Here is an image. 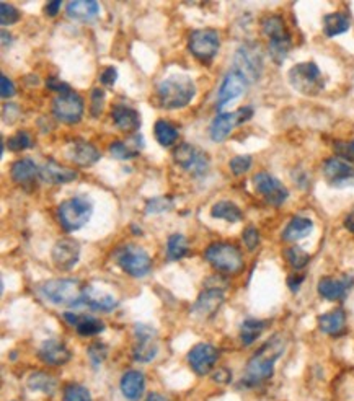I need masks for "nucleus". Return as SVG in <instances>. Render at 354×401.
<instances>
[{"label": "nucleus", "mask_w": 354, "mask_h": 401, "mask_svg": "<svg viewBox=\"0 0 354 401\" xmlns=\"http://www.w3.org/2000/svg\"><path fill=\"white\" fill-rule=\"evenodd\" d=\"M286 349V341L281 335L273 336L268 339L255 354L250 357V361L245 367V385L255 386L260 385L263 382L270 380L274 373L276 361L283 355Z\"/></svg>", "instance_id": "nucleus-1"}, {"label": "nucleus", "mask_w": 354, "mask_h": 401, "mask_svg": "<svg viewBox=\"0 0 354 401\" xmlns=\"http://www.w3.org/2000/svg\"><path fill=\"white\" fill-rule=\"evenodd\" d=\"M196 97V85L185 74L170 75L157 85V102L165 109H181L188 106Z\"/></svg>", "instance_id": "nucleus-2"}, {"label": "nucleus", "mask_w": 354, "mask_h": 401, "mask_svg": "<svg viewBox=\"0 0 354 401\" xmlns=\"http://www.w3.org/2000/svg\"><path fill=\"white\" fill-rule=\"evenodd\" d=\"M84 287L85 286H82L79 281L62 277V279H51L43 282L39 286V294L48 302L59 305V307L74 308L79 307V305H84V302H82Z\"/></svg>", "instance_id": "nucleus-3"}, {"label": "nucleus", "mask_w": 354, "mask_h": 401, "mask_svg": "<svg viewBox=\"0 0 354 401\" xmlns=\"http://www.w3.org/2000/svg\"><path fill=\"white\" fill-rule=\"evenodd\" d=\"M204 258L222 274H239L245 268L243 254L240 248L232 243H225V241H216V243L209 245L204 252Z\"/></svg>", "instance_id": "nucleus-4"}, {"label": "nucleus", "mask_w": 354, "mask_h": 401, "mask_svg": "<svg viewBox=\"0 0 354 401\" xmlns=\"http://www.w3.org/2000/svg\"><path fill=\"white\" fill-rule=\"evenodd\" d=\"M93 214V203L87 196H74L62 200L57 207V221L66 232L80 230Z\"/></svg>", "instance_id": "nucleus-5"}, {"label": "nucleus", "mask_w": 354, "mask_h": 401, "mask_svg": "<svg viewBox=\"0 0 354 401\" xmlns=\"http://www.w3.org/2000/svg\"><path fill=\"white\" fill-rule=\"evenodd\" d=\"M288 80L296 92L306 95V97H315L325 88L324 75L314 61L301 62L290 67Z\"/></svg>", "instance_id": "nucleus-6"}, {"label": "nucleus", "mask_w": 354, "mask_h": 401, "mask_svg": "<svg viewBox=\"0 0 354 401\" xmlns=\"http://www.w3.org/2000/svg\"><path fill=\"white\" fill-rule=\"evenodd\" d=\"M263 69H265V62H263V51L260 44L253 43V41L243 43L235 53L232 71L239 72L248 84H255L261 79Z\"/></svg>", "instance_id": "nucleus-7"}, {"label": "nucleus", "mask_w": 354, "mask_h": 401, "mask_svg": "<svg viewBox=\"0 0 354 401\" xmlns=\"http://www.w3.org/2000/svg\"><path fill=\"white\" fill-rule=\"evenodd\" d=\"M116 263L126 274L133 277H145L152 270V259L144 248L138 245H124L116 254Z\"/></svg>", "instance_id": "nucleus-8"}, {"label": "nucleus", "mask_w": 354, "mask_h": 401, "mask_svg": "<svg viewBox=\"0 0 354 401\" xmlns=\"http://www.w3.org/2000/svg\"><path fill=\"white\" fill-rule=\"evenodd\" d=\"M171 155L176 165L194 178L204 176L209 171V157L192 144H180Z\"/></svg>", "instance_id": "nucleus-9"}, {"label": "nucleus", "mask_w": 354, "mask_h": 401, "mask_svg": "<svg viewBox=\"0 0 354 401\" xmlns=\"http://www.w3.org/2000/svg\"><path fill=\"white\" fill-rule=\"evenodd\" d=\"M188 49L198 61L211 62L221 49V36L212 28L194 30L189 33Z\"/></svg>", "instance_id": "nucleus-10"}, {"label": "nucleus", "mask_w": 354, "mask_h": 401, "mask_svg": "<svg viewBox=\"0 0 354 401\" xmlns=\"http://www.w3.org/2000/svg\"><path fill=\"white\" fill-rule=\"evenodd\" d=\"M253 188L270 206L279 207L289 198V189L281 183L278 178L268 171H260L253 176Z\"/></svg>", "instance_id": "nucleus-11"}, {"label": "nucleus", "mask_w": 354, "mask_h": 401, "mask_svg": "<svg viewBox=\"0 0 354 401\" xmlns=\"http://www.w3.org/2000/svg\"><path fill=\"white\" fill-rule=\"evenodd\" d=\"M84 100L74 90L69 93L59 95L53 102V115L64 124H77L84 116Z\"/></svg>", "instance_id": "nucleus-12"}, {"label": "nucleus", "mask_w": 354, "mask_h": 401, "mask_svg": "<svg viewBox=\"0 0 354 401\" xmlns=\"http://www.w3.org/2000/svg\"><path fill=\"white\" fill-rule=\"evenodd\" d=\"M136 343L133 346L134 361L147 364L156 357L158 353L157 344V331L145 323H138L134 326Z\"/></svg>", "instance_id": "nucleus-13"}, {"label": "nucleus", "mask_w": 354, "mask_h": 401, "mask_svg": "<svg viewBox=\"0 0 354 401\" xmlns=\"http://www.w3.org/2000/svg\"><path fill=\"white\" fill-rule=\"evenodd\" d=\"M322 171H324L326 183L333 188H353L354 186V167L342 158H326L322 165Z\"/></svg>", "instance_id": "nucleus-14"}, {"label": "nucleus", "mask_w": 354, "mask_h": 401, "mask_svg": "<svg viewBox=\"0 0 354 401\" xmlns=\"http://www.w3.org/2000/svg\"><path fill=\"white\" fill-rule=\"evenodd\" d=\"M219 351L209 343H199L193 346L188 353V364L196 375H207L214 369Z\"/></svg>", "instance_id": "nucleus-15"}, {"label": "nucleus", "mask_w": 354, "mask_h": 401, "mask_svg": "<svg viewBox=\"0 0 354 401\" xmlns=\"http://www.w3.org/2000/svg\"><path fill=\"white\" fill-rule=\"evenodd\" d=\"M51 258L59 271H71L79 263L80 245L74 239H61L53 247Z\"/></svg>", "instance_id": "nucleus-16"}, {"label": "nucleus", "mask_w": 354, "mask_h": 401, "mask_svg": "<svg viewBox=\"0 0 354 401\" xmlns=\"http://www.w3.org/2000/svg\"><path fill=\"white\" fill-rule=\"evenodd\" d=\"M354 286V277L344 274L342 277H322L317 284V290L322 299L330 302H342L346 299L349 289Z\"/></svg>", "instance_id": "nucleus-17"}, {"label": "nucleus", "mask_w": 354, "mask_h": 401, "mask_svg": "<svg viewBox=\"0 0 354 401\" xmlns=\"http://www.w3.org/2000/svg\"><path fill=\"white\" fill-rule=\"evenodd\" d=\"M247 85L248 82L239 72L230 71L224 77V80H222L219 86V92H217V109H222L230 102H234L235 98L242 97L245 90H247Z\"/></svg>", "instance_id": "nucleus-18"}, {"label": "nucleus", "mask_w": 354, "mask_h": 401, "mask_svg": "<svg viewBox=\"0 0 354 401\" xmlns=\"http://www.w3.org/2000/svg\"><path fill=\"white\" fill-rule=\"evenodd\" d=\"M66 153H67V158H69L72 163H75L77 167H82V168L93 167L95 163L102 158L100 150L95 147L93 144H90L84 139L72 140L69 147H67Z\"/></svg>", "instance_id": "nucleus-19"}, {"label": "nucleus", "mask_w": 354, "mask_h": 401, "mask_svg": "<svg viewBox=\"0 0 354 401\" xmlns=\"http://www.w3.org/2000/svg\"><path fill=\"white\" fill-rule=\"evenodd\" d=\"M224 300V290L219 289V287H211V289H206L204 292L199 294L196 304L193 305V313L199 318L214 317L219 312Z\"/></svg>", "instance_id": "nucleus-20"}, {"label": "nucleus", "mask_w": 354, "mask_h": 401, "mask_svg": "<svg viewBox=\"0 0 354 401\" xmlns=\"http://www.w3.org/2000/svg\"><path fill=\"white\" fill-rule=\"evenodd\" d=\"M38 357L44 364H48V366L59 367L69 362L72 354L64 343H61L57 339H48L39 346Z\"/></svg>", "instance_id": "nucleus-21"}, {"label": "nucleus", "mask_w": 354, "mask_h": 401, "mask_svg": "<svg viewBox=\"0 0 354 401\" xmlns=\"http://www.w3.org/2000/svg\"><path fill=\"white\" fill-rule=\"evenodd\" d=\"M240 124L239 111L234 113H219L209 126V138L212 142H224L229 138L230 132Z\"/></svg>", "instance_id": "nucleus-22"}, {"label": "nucleus", "mask_w": 354, "mask_h": 401, "mask_svg": "<svg viewBox=\"0 0 354 401\" xmlns=\"http://www.w3.org/2000/svg\"><path fill=\"white\" fill-rule=\"evenodd\" d=\"M82 302L92 308L93 312H113L116 308L118 300L111 294L102 292V290L95 289L93 286L84 287V295H82Z\"/></svg>", "instance_id": "nucleus-23"}, {"label": "nucleus", "mask_w": 354, "mask_h": 401, "mask_svg": "<svg viewBox=\"0 0 354 401\" xmlns=\"http://www.w3.org/2000/svg\"><path fill=\"white\" fill-rule=\"evenodd\" d=\"M39 176L48 185H67L77 180V171L49 160L46 165L39 168Z\"/></svg>", "instance_id": "nucleus-24"}, {"label": "nucleus", "mask_w": 354, "mask_h": 401, "mask_svg": "<svg viewBox=\"0 0 354 401\" xmlns=\"http://www.w3.org/2000/svg\"><path fill=\"white\" fill-rule=\"evenodd\" d=\"M66 15L74 21L87 24L100 15V6L95 0H74V2L67 3Z\"/></svg>", "instance_id": "nucleus-25"}, {"label": "nucleus", "mask_w": 354, "mask_h": 401, "mask_svg": "<svg viewBox=\"0 0 354 401\" xmlns=\"http://www.w3.org/2000/svg\"><path fill=\"white\" fill-rule=\"evenodd\" d=\"M121 393L126 400L139 401L145 391V377L139 371H128L121 377Z\"/></svg>", "instance_id": "nucleus-26"}, {"label": "nucleus", "mask_w": 354, "mask_h": 401, "mask_svg": "<svg viewBox=\"0 0 354 401\" xmlns=\"http://www.w3.org/2000/svg\"><path fill=\"white\" fill-rule=\"evenodd\" d=\"M111 120L118 129L124 132H136L140 127V116L134 108L126 104H115L111 109Z\"/></svg>", "instance_id": "nucleus-27"}, {"label": "nucleus", "mask_w": 354, "mask_h": 401, "mask_svg": "<svg viewBox=\"0 0 354 401\" xmlns=\"http://www.w3.org/2000/svg\"><path fill=\"white\" fill-rule=\"evenodd\" d=\"M67 320V323L72 326H75L77 333L84 338H90V336H97L105 330V323L95 317H88V315H75V313H64L62 315Z\"/></svg>", "instance_id": "nucleus-28"}, {"label": "nucleus", "mask_w": 354, "mask_h": 401, "mask_svg": "<svg viewBox=\"0 0 354 401\" xmlns=\"http://www.w3.org/2000/svg\"><path fill=\"white\" fill-rule=\"evenodd\" d=\"M314 230V222L312 218L296 216L288 222V225L283 230V240L289 241V243H296V241L306 239Z\"/></svg>", "instance_id": "nucleus-29"}, {"label": "nucleus", "mask_w": 354, "mask_h": 401, "mask_svg": "<svg viewBox=\"0 0 354 401\" xmlns=\"http://www.w3.org/2000/svg\"><path fill=\"white\" fill-rule=\"evenodd\" d=\"M317 323H319L322 333L330 336H338L342 335L344 328H346V313H344L343 308H335L328 313L320 315Z\"/></svg>", "instance_id": "nucleus-30"}, {"label": "nucleus", "mask_w": 354, "mask_h": 401, "mask_svg": "<svg viewBox=\"0 0 354 401\" xmlns=\"http://www.w3.org/2000/svg\"><path fill=\"white\" fill-rule=\"evenodd\" d=\"M261 31L270 41H279V39H288L290 38V33L286 26L284 18L278 15V13H271L266 15L261 20Z\"/></svg>", "instance_id": "nucleus-31"}, {"label": "nucleus", "mask_w": 354, "mask_h": 401, "mask_svg": "<svg viewBox=\"0 0 354 401\" xmlns=\"http://www.w3.org/2000/svg\"><path fill=\"white\" fill-rule=\"evenodd\" d=\"M38 175H39L38 167H36V163L31 160V158H21V160L12 163L10 176L15 183L20 185L31 183Z\"/></svg>", "instance_id": "nucleus-32"}, {"label": "nucleus", "mask_w": 354, "mask_h": 401, "mask_svg": "<svg viewBox=\"0 0 354 401\" xmlns=\"http://www.w3.org/2000/svg\"><path fill=\"white\" fill-rule=\"evenodd\" d=\"M349 28H351V20L342 12L328 13L324 18V35L326 38H335V36L346 33Z\"/></svg>", "instance_id": "nucleus-33"}, {"label": "nucleus", "mask_w": 354, "mask_h": 401, "mask_svg": "<svg viewBox=\"0 0 354 401\" xmlns=\"http://www.w3.org/2000/svg\"><path fill=\"white\" fill-rule=\"evenodd\" d=\"M211 216L214 218H222V221L230 222V224H239L243 218V212L232 200H219V203H216L211 207Z\"/></svg>", "instance_id": "nucleus-34"}, {"label": "nucleus", "mask_w": 354, "mask_h": 401, "mask_svg": "<svg viewBox=\"0 0 354 401\" xmlns=\"http://www.w3.org/2000/svg\"><path fill=\"white\" fill-rule=\"evenodd\" d=\"M153 136H156V140L162 147H171L176 140L180 138V132L176 129V126L171 124V122L165 120H158L153 126Z\"/></svg>", "instance_id": "nucleus-35"}, {"label": "nucleus", "mask_w": 354, "mask_h": 401, "mask_svg": "<svg viewBox=\"0 0 354 401\" xmlns=\"http://www.w3.org/2000/svg\"><path fill=\"white\" fill-rule=\"evenodd\" d=\"M266 330V321L255 320V318H248L242 323L240 328V339H242L243 346H252L255 341L260 338L261 333Z\"/></svg>", "instance_id": "nucleus-36"}, {"label": "nucleus", "mask_w": 354, "mask_h": 401, "mask_svg": "<svg viewBox=\"0 0 354 401\" xmlns=\"http://www.w3.org/2000/svg\"><path fill=\"white\" fill-rule=\"evenodd\" d=\"M188 240H186L185 235L174 234L169 236V240H167V258L170 261H180L188 254Z\"/></svg>", "instance_id": "nucleus-37"}, {"label": "nucleus", "mask_w": 354, "mask_h": 401, "mask_svg": "<svg viewBox=\"0 0 354 401\" xmlns=\"http://www.w3.org/2000/svg\"><path fill=\"white\" fill-rule=\"evenodd\" d=\"M26 384H28L30 390L43 391L46 395H53L56 391V380L46 372H33Z\"/></svg>", "instance_id": "nucleus-38"}, {"label": "nucleus", "mask_w": 354, "mask_h": 401, "mask_svg": "<svg viewBox=\"0 0 354 401\" xmlns=\"http://www.w3.org/2000/svg\"><path fill=\"white\" fill-rule=\"evenodd\" d=\"M284 257H286V261L289 263V266L296 271L304 270V268L310 263V254H308L304 248L297 247V245L286 248Z\"/></svg>", "instance_id": "nucleus-39"}, {"label": "nucleus", "mask_w": 354, "mask_h": 401, "mask_svg": "<svg viewBox=\"0 0 354 401\" xmlns=\"http://www.w3.org/2000/svg\"><path fill=\"white\" fill-rule=\"evenodd\" d=\"M290 48H292V38L270 41V44H268V53H270V57L273 59V62L281 66V64L284 62V59L288 57Z\"/></svg>", "instance_id": "nucleus-40"}, {"label": "nucleus", "mask_w": 354, "mask_h": 401, "mask_svg": "<svg viewBox=\"0 0 354 401\" xmlns=\"http://www.w3.org/2000/svg\"><path fill=\"white\" fill-rule=\"evenodd\" d=\"M7 147L8 150H12V152H21V150L33 147V139H31V136L28 134V132L18 131L15 136L8 138Z\"/></svg>", "instance_id": "nucleus-41"}, {"label": "nucleus", "mask_w": 354, "mask_h": 401, "mask_svg": "<svg viewBox=\"0 0 354 401\" xmlns=\"http://www.w3.org/2000/svg\"><path fill=\"white\" fill-rule=\"evenodd\" d=\"M62 401H92V395H90V391L84 385L69 384L66 385Z\"/></svg>", "instance_id": "nucleus-42"}, {"label": "nucleus", "mask_w": 354, "mask_h": 401, "mask_svg": "<svg viewBox=\"0 0 354 401\" xmlns=\"http://www.w3.org/2000/svg\"><path fill=\"white\" fill-rule=\"evenodd\" d=\"M174 209V199L165 198V196H158L145 203V214H163Z\"/></svg>", "instance_id": "nucleus-43"}, {"label": "nucleus", "mask_w": 354, "mask_h": 401, "mask_svg": "<svg viewBox=\"0 0 354 401\" xmlns=\"http://www.w3.org/2000/svg\"><path fill=\"white\" fill-rule=\"evenodd\" d=\"M108 152L111 153V157L118 158V160H131V158H136L139 155L138 150H131L122 140L111 142L110 147H108Z\"/></svg>", "instance_id": "nucleus-44"}, {"label": "nucleus", "mask_w": 354, "mask_h": 401, "mask_svg": "<svg viewBox=\"0 0 354 401\" xmlns=\"http://www.w3.org/2000/svg\"><path fill=\"white\" fill-rule=\"evenodd\" d=\"M105 98L106 95L103 88L97 86V88L92 90V97H90V115L93 118L102 116L103 108H105Z\"/></svg>", "instance_id": "nucleus-45"}, {"label": "nucleus", "mask_w": 354, "mask_h": 401, "mask_svg": "<svg viewBox=\"0 0 354 401\" xmlns=\"http://www.w3.org/2000/svg\"><path fill=\"white\" fill-rule=\"evenodd\" d=\"M87 354H88L90 362H92V366L98 367V366H102L103 361L106 359L108 346L105 343H100V341H97V343L90 344Z\"/></svg>", "instance_id": "nucleus-46"}, {"label": "nucleus", "mask_w": 354, "mask_h": 401, "mask_svg": "<svg viewBox=\"0 0 354 401\" xmlns=\"http://www.w3.org/2000/svg\"><path fill=\"white\" fill-rule=\"evenodd\" d=\"M18 20H20V12H18V8L7 2L0 3V24H2V26L15 25Z\"/></svg>", "instance_id": "nucleus-47"}, {"label": "nucleus", "mask_w": 354, "mask_h": 401, "mask_svg": "<svg viewBox=\"0 0 354 401\" xmlns=\"http://www.w3.org/2000/svg\"><path fill=\"white\" fill-rule=\"evenodd\" d=\"M252 165H253V158L250 157V155H237V157H234L232 160L229 162L230 171L237 176L247 173L250 168H252Z\"/></svg>", "instance_id": "nucleus-48"}, {"label": "nucleus", "mask_w": 354, "mask_h": 401, "mask_svg": "<svg viewBox=\"0 0 354 401\" xmlns=\"http://www.w3.org/2000/svg\"><path fill=\"white\" fill-rule=\"evenodd\" d=\"M242 240L248 252H255V250L260 247V232H258L255 225H248L247 229L243 230Z\"/></svg>", "instance_id": "nucleus-49"}, {"label": "nucleus", "mask_w": 354, "mask_h": 401, "mask_svg": "<svg viewBox=\"0 0 354 401\" xmlns=\"http://www.w3.org/2000/svg\"><path fill=\"white\" fill-rule=\"evenodd\" d=\"M335 152H337L338 158H342V160L354 163V139L349 140V142H343V140L335 142Z\"/></svg>", "instance_id": "nucleus-50"}, {"label": "nucleus", "mask_w": 354, "mask_h": 401, "mask_svg": "<svg viewBox=\"0 0 354 401\" xmlns=\"http://www.w3.org/2000/svg\"><path fill=\"white\" fill-rule=\"evenodd\" d=\"M46 86L49 90H53V92H57L59 95H64V93H69L71 92V86L64 84V82H61L57 79V77H49L46 80Z\"/></svg>", "instance_id": "nucleus-51"}, {"label": "nucleus", "mask_w": 354, "mask_h": 401, "mask_svg": "<svg viewBox=\"0 0 354 401\" xmlns=\"http://www.w3.org/2000/svg\"><path fill=\"white\" fill-rule=\"evenodd\" d=\"M0 84H2V98L3 100L12 98L13 95L17 93L15 84H13V82L10 79H8V77L6 74L0 75Z\"/></svg>", "instance_id": "nucleus-52"}, {"label": "nucleus", "mask_w": 354, "mask_h": 401, "mask_svg": "<svg viewBox=\"0 0 354 401\" xmlns=\"http://www.w3.org/2000/svg\"><path fill=\"white\" fill-rule=\"evenodd\" d=\"M118 80V71L115 67H106L105 71L102 72V75H100V82H102V85L105 86H113L116 84Z\"/></svg>", "instance_id": "nucleus-53"}, {"label": "nucleus", "mask_w": 354, "mask_h": 401, "mask_svg": "<svg viewBox=\"0 0 354 401\" xmlns=\"http://www.w3.org/2000/svg\"><path fill=\"white\" fill-rule=\"evenodd\" d=\"M304 281H306V274H299V271H296L294 274H290L288 277V287L292 292H297V290L301 289Z\"/></svg>", "instance_id": "nucleus-54"}, {"label": "nucleus", "mask_w": 354, "mask_h": 401, "mask_svg": "<svg viewBox=\"0 0 354 401\" xmlns=\"http://www.w3.org/2000/svg\"><path fill=\"white\" fill-rule=\"evenodd\" d=\"M61 6H62L61 0H53V2H48L46 6H44V13H46L48 17H56L59 10H61Z\"/></svg>", "instance_id": "nucleus-55"}, {"label": "nucleus", "mask_w": 354, "mask_h": 401, "mask_svg": "<svg viewBox=\"0 0 354 401\" xmlns=\"http://www.w3.org/2000/svg\"><path fill=\"white\" fill-rule=\"evenodd\" d=\"M230 375H232V373L227 371V369H219V371L216 372L214 380L216 382H221V384H227V382H229L230 378H232Z\"/></svg>", "instance_id": "nucleus-56"}, {"label": "nucleus", "mask_w": 354, "mask_h": 401, "mask_svg": "<svg viewBox=\"0 0 354 401\" xmlns=\"http://www.w3.org/2000/svg\"><path fill=\"white\" fill-rule=\"evenodd\" d=\"M343 224H344V229H346L348 232H351V234H354V209L348 214L346 217H344Z\"/></svg>", "instance_id": "nucleus-57"}, {"label": "nucleus", "mask_w": 354, "mask_h": 401, "mask_svg": "<svg viewBox=\"0 0 354 401\" xmlns=\"http://www.w3.org/2000/svg\"><path fill=\"white\" fill-rule=\"evenodd\" d=\"M145 401H170V400L160 393H151V395H147Z\"/></svg>", "instance_id": "nucleus-58"}, {"label": "nucleus", "mask_w": 354, "mask_h": 401, "mask_svg": "<svg viewBox=\"0 0 354 401\" xmlns=\"http://www.w3.org/2000/svg\"><path fill=\"white\" fill-rule=\"evenodd\" d=\"M10 36H12V35H10V33H7L6 30L2 31V48H7L8 44L12 43V38H10Z\"/></svg>", "instance_id": "nucleus-59"}]
</instances>
